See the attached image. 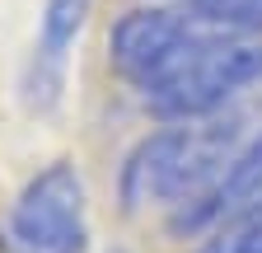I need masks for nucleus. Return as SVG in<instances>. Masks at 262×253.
<instances>
[{"mask_svg": "<svg viewBox=\"0 0 262 253\" xmlns=\"http://www.w3.org/2000/svg\"><path fill=\"white\" fill-rule=\"evenodd\" d=\"M10 253H84L89 244V193L71 160L38 169L5 216Z\"/></svg>", "mask_w": 262, "mask_h": 253, "instance_id": "f03ea898", "label": "nucleus"}, {"mask_svg": "<svg viewBox=\"0 0 262 253\" xmlns=\"http://www.w3.org/2000/svg\"><path fill=\"white\" fill-rule=\"evenodd\" d=\"M257 80H262V43L234 38L220 24L202 19L187 52L150 89H141V99L164 122H206L225 108H234V99H244Z\"/></svg>", "mask_w": 262, "mask_h": 253, "instance_id": "f257e3e1", "label": "nucleus"}, {"mask_svg": "<svg viewBox=\"0 0 262 253\" xmlns=\"http://www.w3.org/2000/svg\"><path fill=\"white\" fill-rule=\"evenodd\" d=\"M196 19L192 10L178 5H136L126 10L113 28H108V66L136 89H150L173 61L187 52V43L196 38Z\"/></svg>", "mask_w": 262, "mask_h": 253, "instance_id": "7ed1b4c3", "label": "nucleus"}, {"mask_svg": "<svg viewBox=\"0 0 262 253\" xmlns=\"http://www.w3.org/2000/svg\"><path fill=\"white\" fill-rule=\"evenodd\" d=\"M103 253H126V248H103Z\"/></svg>", "mask_w": 262, "mask_h": 253, "instance_id": "0eeeda50", "label": "nucleus"}, {"mask_svg": "<svg viewBox=\"0 0 262 253\" xmlns=\"http://www.w3.org/2000/svg\"><path fill=\"white\" fill-rule=\"evenodd\" d=\"M225 5H229V0H187V10H192V14H202V19H211V14H220Z\"/></svg>", "mask_w": 262, "mask_h": 253, "instance_id": "423d86ee", "label": "nucleus"}, {"mask_svg": "<svg viewBox=\"0 0 262 253\" xmlns=\"http://www.w3.org/2000/svg\"><path fill=\"white\" fill-rule=\"evenodd\" d=\"M211 24H220L225 33L262 43V0H229L220 14H211Z\"/></svg>", "mask_w": 262, "mask_h": 253, "instance_id": "39448f33", "label": "nucleus"}, {"mask_svg": "<svg viewBox=\"0 0 262 253\" xmlns=\"http://www.w3.org/2000/svg\"><path fill=\"white\" fill-rule=\"evenodd\" d=\"M94 14V0H47L38 43H33L24 75H19V99L28 113H52L66 94V71H71V47L80 43L84 24Z\"/></svg>", "mask_w": 262, "mask_h": 253, "instance_id": "20e7f679", "label": "nucleus"}]
</instances>
